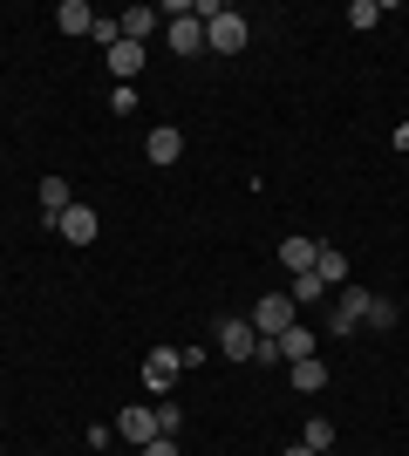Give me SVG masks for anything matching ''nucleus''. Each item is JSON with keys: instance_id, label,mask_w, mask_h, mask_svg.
Masks as SVG:
<instances>
[{"instance_id": "nucleus-1", "label": "nucleus", "mask_w": 409, "mask_h": 456, "mask_svg": "<svg viewBox=\"0 0 409 456\" xmlns=\"http://www.w3.org/2000/svg\"><path fill=\"white\" fill-rule=\"evenodd\" d=\"M246 321H253V334H259V341H280V334H287V327L300 321V306H293V293H259V306L246 314Z\"/></svg>"}, {"instance_id": "nucleus-2", "label": "nucleus", "mask_w": 409, "mask_h": 456, "mask_svg": "<svg viewBox=\"0 0 409 456\" xmlns=\"http://www.w3.org/2000/svg\"><path fill=\"white\" fill-rule=\"evenodd\" d=\"M212 341H218V354H225V362H259V334H253V321H246V314H225Z\"/></svg>"}, {"instance_id": "nucleus-3", "label": "nucleus", "mask_w": 409, "mask_h": 456, "mask_svg": "<svg viewBox=\"0 0 409 456\" xmlns=\"http://www.w3.org/2000/svg\"><path fill=\"white\" fill-rule=\"evenodd\" d=\"M375 293H362V286H334V306H328V334H355L362 327V314H369Z\"/></svg>"}, {"instance_id": "nucleus-4", "label": "nucleus", "mask_w": 409, "mask_h": 456, "mask_svg": "<svg viewBox=\"0 0 409 456\" xmlns=\"http://www.w3.org/2000/svg\"><path fill=\"white\" fill-rule=\"evenodd\" d=\"M246 35H253V28H246V14H233V7H212V20H205V41H212L218 55H239V48H246Z\"/></svg>"}, {"instance_id": "nucleus-5", "label": "nucleus", "mask_w": 409, "mask_h": 456, "mask_svg": "<svg viewBox=\"0 0 409 456\" xmlns=\"http://www.w3.org/2000/svg\"><path fill=\"white\" fill-rule=\"evenodd\" d=\"M177 375H184V354H177V347H151V354H143V388H151V395H164Z\"/></svg>"}, {"instance_id": "nucleus-6", "label": "nucleus", "mask_w": 409, "mask_h": 456, "mask_svg": "<svg viewBox=\"0 0 409 456\" xmlns=\"http://www.w3.org/2000/svg\"><path fill=\"white\" fill-rule=\"evenodd\" d=\"M117 436L143 450V443L157 436V409H143V402H130V409H123V416H117Z\"/></svg>"}, {"instance_id": "nucleus-7", "label": "nucleus", "mask_w": 409, "mask_h": 456, "mask_svg": "<svg viewBox=\"0 0 409 456\" xmlns=\"http://www.w3.org/2000/svg\"><path fill=\"white\" fill-rule=\"evenodd\" d=\"M164 41H171V55H198V48H205V20H198V14H177L171 28H164Z\"/></svg>"}, {"instance_id": "nucleus-8", "label": "nucleus", "mask_w": 409, "mask_h": 456, "mask_svg": "<svg viewBox=\"0 0 409 456\" xmlns=\"http://www.w3.org/2000/svg\"><path fill=\"white\" fill-rule=\"evenodd\" d=\"M55 232L69 239V246H89V239H96V211H89V205H69L55 218Z\"/></svg>"}, {"instance_id": "nucleus-9", "label": "nucleus", "mask_w": 409, "mask_h": 456, "mask_svg": "<svg viewBox=\"0 0 409 456\" xmlns=\"http://www.w3.org/2000/svg\"><path fill=\"white\" fill-rule=\"evenodd\" d=\"M143 151H151V164H177V157H184V130H171V123H157V130L143 136Z\"/></svg>"}, {"instance_id": "nucleus-10", "label": "nucleus", "mask_w": 409, "mask_h": 456, "mask_svg": "<svg viewBox=\"0 0 409 456\" xmlns=\"http://www.w3.org/2000/svg\"><path fill=\"white\" fill-rule=\"evenodd\" d=\"M55 28H61V35H96V7H89V0H61Z\"/></svg>"}, {"instance_id": "nucleus-11", "label": "nucleus", "mask_w": 409, "mask_h": 456, "mask_svg": "<svg viewBox=\"0 0 409 456\" xmlns=\"http://www.w3.org/2000/svg\"><path fill=\"white\" fill-rule=\"evenodd\" d=\"M314 273H321L328 293H334V286H348V252H341V246H321V252H314Z\"/></svg>"}, {"instance_id": "nucleus-12", "label": "nucleus", "mask_w": 409, "mask_h": 456, "mask_svg": "<svg viewBox=\"0 0 409 456\" xmlns=\"http://www.w3.org/2000/svg\"><path fill=\"white\" fill-rule=\"evenodd\" d=\"M69 205H76V198H69V177H41V225H55Z\"/></svg>"}, {"instance_id": "nucleus-13", "label": "nucleus", "mask_w": 409, "mask_h": 456, "mask_svg": "<svg viewBox=\"0 0 409 456\" xmlns=\"http://www.w3.org/2000/svg\"><path fill=\"white\" fill-rule=\"evenodd\" d=\"M314 252H321V239H280V266L287 273H314Z\"/></svg>"}, {"instance_id": "nucleus-14", "label": "nucleus", "mask_w": 409, "mask_h": 456, "mask_svg": "<svg viewBox=\"0 0 409 456\" xmlns=\"http://www.w3.org/2000/svg\"><path fill=\"white\" fill-rule=\"evenodd\" d=\"M110 76H143V41H110Z\"/></svg>"}, {"instance_id": "nucleus-15", "label": "nucleus", "mask_w": 409, "mask_h": 456, "mask_svg": "<svg viewBox=\"0 0 409 456\" xmlns=\"http://www.w3.org/2000/svg\"><path fill=\"white\" fill-rule=\"evenodd\" d=\"M273 347H280V362H314V334H307L300 321H293V327H287V334H280Z\"/></svg>"}, {"instance_id": "nucleus-16", "label": "nucleus", "mask_w": 409, "mask_h": 456, "mask_svg": "<svg viewBox=\"0 0 409 456\" xmlns=\"http://www.w3.org/2000/svg\"><path fill=\"white\" fill-rule=\"evenodd\" d=\"M293 388H300V395H321V388H328V362H321V354H314V362H293Z\"/></svg>"}, {"instance_id": "nucleus-17", "label": "nucleus", "mask_w": 409, "mask_h": 456, "mask_svg": "<svg viewBox=\"0 0 409 456\" xmlns=\"http://www.w3.org/2000/svg\"><path fill=\"white\" fill-rule=\"evenodd\" d=\"M117 28H123V41H151L157 7H130V14H117Z\"/></svg>"}, {"instance_id": "nucleus-18", "label": "nucleus", "mask_w": 409, "mask_h": 456, "mask_svg": "<svg viewBox=\"0 0 409 456\" xmlns=\"http://www.w3.org/2000/svg\"><path fill=\"white\" fill-rule=\"evenodd\" d=\"M300 443H307L314 456H328V450H334V422H328V416H307V429H300Z\"/></svg>"}, {"instance_id": "nucleus-19", "label": "nucleus", "mask_w": 409, "mask_h": 456, "mask_svg": "<svg viewBox=\"0 0 409 456\" xmlns=\"http://www.w3.org/2000/svg\"><path fill=\"white\" fill-rule=\"evenodd\" d=\"M293 306H314V300H328V286H321V273H293Z\"/></svg>"}, {"instance_id": "nucleus-20", "label": "nucleus", "mask_w": 409, "mask_h": 456, "mask_svg": "<svg viewBox=\"0 0 409 456\" xmlns=\"http://www.w3.org/2000/svg\"><path fill=\"white\" fill-rule=\"evenodd\" d=\"M362 321H369V327H396V321H403V314H396V300H382V293H375V300H369V314H362Z\"/></svg>"}, {"instance_id": "nucleus-21", "label": "nucleus", "mask_w": 409, "mask_h": 456, "mask_svg": "<svg viewBox=\"0 0 409 456\" xmlns=\"http://www.w3.org/2000/svg\"><path fill=\"white\" fill-rule=\"evenodd\" d=\"M184 429V409L177 402H157V436H177Z\"/></svg>"}, {"instance_id": "nucleus-22", "label": "nucleus", "mask_w": 409, "mask_h": 456, "mask_svg": "<svg viewBox=\"0 0 409 456\" xmlns=\"http://www.w3.org/2000/svg\"><path fill=\"white\" fill-rule=\"evenodd\" d=\"M375 20H382V7H375V0H355V7H348V28H362V35H369Z\"/></svg>"}, {"instance_id": "nucleus-23", "label": "nucleus", "mask_w": 409, "mask_h": 456, "mask_svg": "<svg viewBox=\"0 0 409 456\" xmlns=\"http://www.w3.org/2000/svg\"><path fill=\"white\" fill-rule=\"evenodd\" d=\"M110 116H136V89H130V82H117V95H110Z\"/></svg>"}, {"instance_id": "nucleus-24", "label": "nucleus", "mask_w": 409, "mask_h": 456, "mask_svg": "<svg viewBox=\"0 0 409 456\" xmlns=\"http://www.w3.org/2000/svg\"><path fill=\"white\" fill-rule=\"evenodd\" d=\"M136 456H177V436H151V443H143Z\"/></svg>"}, {"instance_id": "nucleus-25", "label": "nucleus", "mask_w": 409, "mask_h": 456, "mask_svg": "<svg viewBox=\"0 0 409 456\" xmlns=\"http://www.w3.org/2000/svg\"><path fill=\"white\" fill-rule=\"evenodd\" d=\"M396 151H409V123H396Z\"/></svg>"}, {"instance_id": "nucleus-26", "label": "nucleus", "mask_w": 409, "mask_h": 456, "mask_svg": "<svg viewBox=\"0 0 409 456\" xmlns=\"http://www.w3.org/2000/svg\"><path fill=\"white\" fill-rule=\"evenodd\" d=\"M280 456H314V450H307V443H293V450H280Z\"/></svg>"}]
</instances>
